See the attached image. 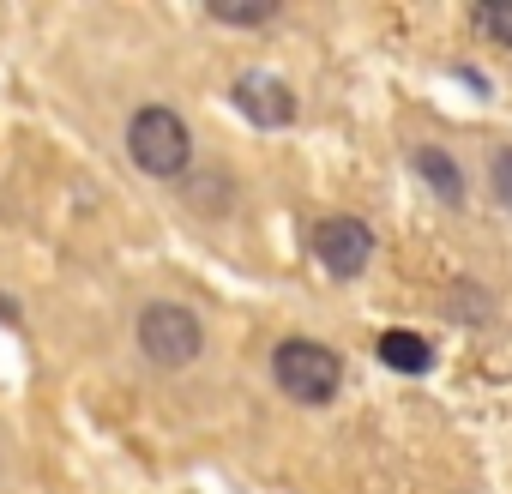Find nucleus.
Instances as JSON below:
<instances>
[{
  "label": "nucleus",
  "instance_id": "1",
  "mask_svg": "<svg viewBox=\"0 0 512 494\" xmlns=\"http://www.w3.org/2000/svg\"><path fill=\"white\" fill-rule=\"evenodd\" d=\"M127 151H133V163H139L145 175L175 181V175L187 169V157H193V139H187V121H181L175 109L145 103V109L127 121Z\"/></svg>",
  "mask_w": 512,
  "mask_h": 494
},
{
  "label": "nucleus",
  "instance_id": "2",
  "mask_svg": "<svg viewBox=\"0 0 512 494\" xmlns=\"http://www.w3.org/2000/svg\"><path fill=\"white\" fill-rule=\"evenodd\" d=\"M272 374H278V386H284L296 404H326V398L344 386L338 350H326V344H314V338H284L278 356H272Z\"/></svg>",
  "mask_w": 512,
  "mask_h": 494
},
{
  "label": "nucleus",
  "instance_id": "3",
  "mask_svg": "<svg viewBox=\"0 0 512 494\" xmlns=\"http://www.w3.org/2000/svg\"><path fill=\"white\" fill-rule=\"evenodd\" d=\"M139 350L157 362V368H187L199 350H205V326L193 308L181 302H151L139 314Z\"/></svg>",
  "mask_w": 512,
  "mask_h": 494
},
{
  "label": "nucleus",
  "instance_id": "4",
  "mask_svg": "<svg viewBox=\"0 0 512 494\" xmlns=\"http://www.w3.org/2000/svg\"><path fill=\"white\" fill-rule=\"evenodd\" d=\"M314 254H320V266H326L332 278H356V272L368 266V254H374V235H368V223H356V217H326V223L314 229Z\"/></svg>",
  "mask_w": 512,
  "mask_h": 494
},
{
  "label": "nucleus",
  "instance_id": "5",
  "mask_svg": "<svg viewBox=\"0 0 512 494\" xmlns=\"http://www.w3.org/2000/svg\"><path fill=\"white\" fill-rule=\"evenodd\" d=\"M229 97L253 127H290L296 121V91L284 79H272V73H241Z\"/></svg>",
  "mask_w": 512,
  "mask_h": 494
},
{
  "label": "nucleus",
  "instance_id": "6",
  "mask_svg": "<svg viewBox=\"0 0 512 494\" xmlns=\"http://www.w3.org/2000/svg\"><path fill=\"white\" fill-rule=\"evenodd\" d=\"M380 362L398 368V374H428V368H434V350H428V338H416V332H386V338H380Z\"/></svg>",
  "mask_w": 512,
  "mask_h": 494
},
{
  "label": "nucleus",
  "instance_id": "7",
  "mask_svg": "<svg viewBox=\"0 0 512 494\" xmlns=\"http://www.w3.org/2000/svg\"><path fill=\"white\" fill-rule=\"evenodd\" d=\"M416 169L440 187V199H446V205H458V199H464V175H458V163H452L446 151H416Z\"/></svg>",
  "mask_w": 512,
  "mask_h": 494
},
{
  "label": "nucleus",
  "instance_id": "8",
  "mask_svg": "<svg viewBox=\"0 0 512 494\" xmlns=\"http://www.w3.org/2000/svg\"><path fill=\"white\" fill-rule=\"evenodd\" d=\"M272 13H278V0H247V7H241V0H211L217 25H266Z\"/></svg>",
  "mask_w": 512,
  "mask_h": 494
},
{
  "label": "nucleus",
  "instance_id": "9",
  "mask_svg": "<svg viewBox=\"0 0 512 494\" xmlns=\"http://www.w3.org/2000/svg\"><path fill=\"white\" fill-rule=\"evenodd\" d=\"M476 31L494 37L500 49H512V0H488V7H476Z\"/></svg>",
  "mask_w": 512,
  "mask_h": 494
},
{
  "label": "nucleus",
  "instance_id": "10",
  "mask_svg": "<svg viewBox=\"0 0 512 494\" xmlns=\"http://www.w3.org/2000/svg\"><path fill=\"white\" fill-rule=\"evenodd\" d=\"M494 193H500V199L512 205V145H506V151L494 157Z\"/></svg>",
  "mask_w": 512,
  "mask_h": 494
}]
</instances>
